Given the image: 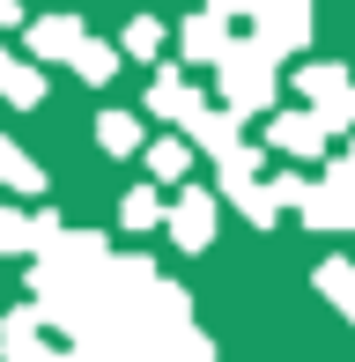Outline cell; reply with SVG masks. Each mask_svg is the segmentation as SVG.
<instances>
[{"mask_svg":"<svg viewBox=\"0 0 355 362\" xmlns=\"http://www.w3.org/2000/svg\"><path fill=\"white\" fill-rule=\"evenodd\" d=\"M222 104H230L237 119L274 104V59L260 45H230V59H222Z\"/></svg>","mask_w":355,"mask_h":362,"instance_id":"6da1fadb","label":"cell"},{"mask_svg":"<svg viewBox=\"0 0 355 362\" xmlns=\"http://www.w3.org/2000/svg\"><path fill=\"white\" fill-rule=\"evenodd\" d=\"M252 23H260V52L267 59H281V52H296L303 37H311V0H260V15H252Z\"/></svg>","mask_w":355,"mask_h":362,"instance_id":"7a4b0ae2","label":"cell"},{"mask_svg":"<svg viewBox=\"0 0 355 362\" xmlns=\"http://www.w3.org/2000/svg\"><path fill=\"white\" fill-rule=\"evenodd\" d=\"M296 89L311 96V111L333 126V134H341V126H355V81H348L341 67H303V74H296Z\"/></svg>","mask_w":355,"mask_h":362,"instance_id":"3957f363","label":"cell"},{"mask_svg":"<svg viewBox=\"0 0 355 362\" xmlns=\"http://www.w3.org/2000/svg\"><path fill=\"white\" fill-rule=\"evenodd\" d=\"M45 325H52V318H45L37 303H30V310H8V318H0V355H8V362H67L52 340H45Z\"/></svg>","mask_w":355,"mask_h":362,"instance_id":"277c9868","label":"cell"},{"mask_svg":"<svg viewBox=\"0 0 355 362\" xmlns=\"http://www.w3.org/2000/svg\"><path fill=\"white\" fill-rule=\"evenodd\" d=\"M170 237H178V252H207L215 244V200H207L200 185H178V207H170Z\"/></svg>","mask_w":355,"mask_h":362,"instance_id":"5b68a950","label":"cell"},{"mask_svg":"<svg viewBox=\"0 0 355 362\" xmlns=\"http://www.w3.org/2000/svg\"><path fill=\"white\" fill-rule=\"evenodd\" d=\"M149 111H156V119H170V126H185V134H192V126H200V119H207L215 104H207V96L192 89L185 74H156V89H149Z\"/></svg>","mask_w":355,"mask_h":362,"instance_id":"8992f818","label":"cell"},{"mask_svg":"<svg viewBox=\"0 0 355 362\" xmlns=\"http://www.w3.org/2000/svg\"><path fill=\"white\" fill-rule=\"evenodd\" d=\"M82 45H89L82 15H45V23H30V52H37V59H67V67H74Z\"/></svg>","mask_w":355,"mask_h":362,"instance_id":"52a82bcc","label":"cell"},{"mask_svg":"<svg viewBox=\"0 0 355 362\" xmlns=\"http://www.w3.org/2000/svg\"><path fill=\"white\" fill-rule=\"evenodd\" d=\"M326 134L333 126L318 119V111H281V119H274V148H289V156H318Z\"/></svg>","mask_w":355,"mask_h":362,"instance_id":"ba28073f","label":"cell"},{"mask_svg":"<svg viewBox=\"0 0 355 362\" xmlns=\"http://www.w3.org/2000/svg\"><path fill=\"white\" fill-rule=\"evenodd\" d=\"M178 45H185V59H215V67L230 59V30H222V15H207V8L178 30Z\"/></svg>","mask_w":355,"mask_h":362,"instance_id":"9c48e42d","label":"cell"},{"mask_svg":"<svg viewBox=\"0 0 355 362\" xmlns=\"http://www.w3.org/2000/svg\"><path fill=\"white\" fill-rule=\"evenodd\" d=\"M0 96H8V104H37V96H45V74L37 67H30V59H15V52H0Z\"/></svg>","mask_w":355,"mask_h":362,"instance_id":"30bf717a","label":"cell"},{"mask_svg":"<svg viewBox=\"0 0 355 362\" xmlns=\"http://www.w3.org/2000/svg\"><path fill=\"white\" fill-rule=\"evenodd\" d=\"M185 170H192V141H156V148H149V177L185 185Z\"/></svg>","mask_w":355,"mask_h":362,"instance_id":"8fae6325","label":"cell"},{"mask_svg":"<svg viewBox=\"0 0 355 362\" xmlns=\"http://www.w3.org/2000/svg\"><path fill=\"white\" fill-rule=\"evenodd\" d=\"M0 185H8V192H37V185H45V170H37V163H30L15 141H0Z\"/></svg>","mask_w":355,"mask_h":362,"instance_id":"7c38bea8","label":"cell"},{"mask_svg":"<svg viewBox=\"0 0 355 362\" xmlns=\"http://www.w3.org/2000/svg\"><path fill=\"white\" fill-rule=\"evenodd\" d=\"M96 141H104L111 156H134L141 148V119L134 111H104V119H96Z\"/></svg>","mask_w":355,"mask_h":362,"instance_id":"4fadbf2b","label":"cell"},{"mask_svg":"<svg viewBox=\"0 0 355 362\" xmlns=\"http://www.w3.org/2000/svg\"><path fill=\"white\" fill-rule=\"evenodd\" d=\"M119 45H104V37H89L82 45V52H74V74H82V81H111V74H119Z\"/></svg>","mask_w":355,"mask_h":362,"instance_id":"5bb4252c","label":"cell"},{"mask_svg":"<svg viewBox=\"0 0 355 362\" xmlns=\"http://www.w3.org/2000/svg\"><path fill=\"white\" fill-rule=\"evenodd\" d=\"M318 288H326L333 310H348V318H355V267H348V259H326V267H318Z\"/></svg>","mask_w":355,"mask_h":362,"instance_id":"9a60e30c","label":"cell"},{"mask_svg":"<svg viewBox=\"0 0 355 362\" xmlns=\"http://www.w3.org/2000/svg\"><path fill=\"white\" fill-rule=\"evenodd\" d=\"M0 252H37V215L0 207Z\"/></svg>","mask_w":355,"mask_h":362,"instance_id":"2e32d148","label":"cell"},{"mask_svg":"<svg viewBox=\"0 0 355 362\" xmlns=\"http://www.w3.org/2000/svg\"><path fill=\"white\" fill-rule=\"evenodd\" d=\"M119 215H126V229H156V222H170L156 192H126V200H119Z\"/></svg>","mask_w":355,"mask_h":362,"instance_id":"e0dca14e","label":"cell"},{"mask_svg":"<svg viewBox=\"0 0 355 362\" xmlns=\"http://www.w3.org/2000/svg\"><path fill=\"white\" fill-rule=\"evenodd\" d=\"M156 45H163V23H156V15L126 23V59H156Z\"/></svg>","mask_w":355,"mask_h":362,"instance_id":"ac0fdd59","label":"cell"},{"mask_svg":"<svg viewBox=\"0 0 355 362\" xmlns=\"http://www.w3.org/2000/svg\"><path fill=\"white\" fill-rule=\"evenodd\" d=\"M207 15H222V23L230 15H260V0H207Z\"/></svg>","mask_w":355,"mask_h":362,"instance_id":"d6986e66","label":"cell"},{"mask_svg":"<svg viewBox=\"0 0 355 362\" xmlns=\"http://www.w3.org/2000/svg\"><path fill=\"white\" fill-rule=\"evenodd\" d=\"M341 163H348V170H355V141H348V156H341Z\"/></svg>","mask_w":355,"mask_h":362,"instance_id":"ffe728a7","label":"cell"}]
</instances>
